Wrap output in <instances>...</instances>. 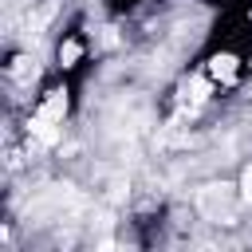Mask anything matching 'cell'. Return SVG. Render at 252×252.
<instances>
[{
  "label": "cell",
  "mask_w": 252,
  "mask_h": 252,
  "mask_svg": "<svg viewBox=\"0 0 252 252\" xmlns=\"http://www.w3.org/2000/svg\"><path fill=\"white\" fill-rule=\"evenodd\" d=\"M232 185H205V189H197V209L205 213V217H213V220H220L224 217V224L232 220Z\"/></svg>",
  "instance_id": "1"
},
{
  "label": "cell",
  "mask_w": 252,
  "mask_h": 252,
  "mask_svg": "<svg viewBox=\"0 0 252 252\" xmlns=\"http://www.w3.org/2000/svg\"><path fill=\"white\" fill-rule=\"evenodd\" d=\"M236 67H240V59H236L232 51H220V55H213V59H209V75H213V79H220V83H232Z\"/></svg>",
  "instance_id": "2"
},
{
  "label": "cell",
  "mask_w": 252,
  "mask_h": 252,
  "mask_svg": "<svg viewBox=\"0 0 252 252\" xmlns=\"http://www.w3.org/2000/svg\"><path fill=\"white\" fill-rule=\"evenodd\" d=\"M63 114H67V94H63V91H51L47 102L39 106V118H47V122H63Z\"/></svg>",
  "instance_id": "3"
},
{
  "label": "cell",
  "mask_w": 252,
  "mask_h": 252,
  "mask_svg": "<svg viewBox=\"0 0 252 252\" xmlns=\"http://www.w3.org/2000/svg\"><path fill=\"white\" fill-rule=\"evenodd\" d=\"M28 130H32L43 146H55V142H59V122H47V118H39V114L28 122Z\"/></svg>",
  "instance_id": "4"
},
{
  "label": "cell",
  "mask_w": 252,
  "mask_h": 252,
  "mask_svg": "<svg viewBox=\"0 0 252 252\" xmlns=\"http://www.w3.org/2000/svg\"><path fill=\"white\" fill-rule=\"evenodd\" d=\"M79 59H83V43H79V39H63V43H59V63L71 67V63H79Z\"/></svg>",
  "instance_id": "5"
},
{
  "label": "cell",
  "mask_w": 252,
  "mask_h": 252,
  "mask_svg": "<svg viewBox=\"0 0 252 252\" xmlns=\"http://www.w3.org/2000/svg\"><path fill=\"white\" fill-rule=\"evenodd\" d=\"M12 75H16V79H28V75H35L32 59H28V55H20V59H16V67H12Z\"/></svg>",
  "instance_id": "6"
},
{
  "label": "cell",
  "mask_w": 252,
  "mask_h": 252,
  "mask_svg": "<svg viewBox=\"0 0 252 252\" xmlns=\"http://www.w3.org/2000/svg\"><path fill=\"white\" fill-rule=\"evenodd\" d=\"M240 201L244 205H252V165L244 169V177H240Z\"/></svg>",
  "instance_id": "7"
},
{
  "label": "cell",
  "mask_w": 252,
  "mask_h": 252,
  "mask_svg": "<svg viewBox=\"0 0 252 252\" xmlns=\"http://www.w3.org/2000/svg\"><path fill=\"white\" fill-rule=\"evenodd\" d=\"M209 98V79H197L193 83V102H205Z\"/></svg>",
  "instance_id": "8"
}]
</instances>
